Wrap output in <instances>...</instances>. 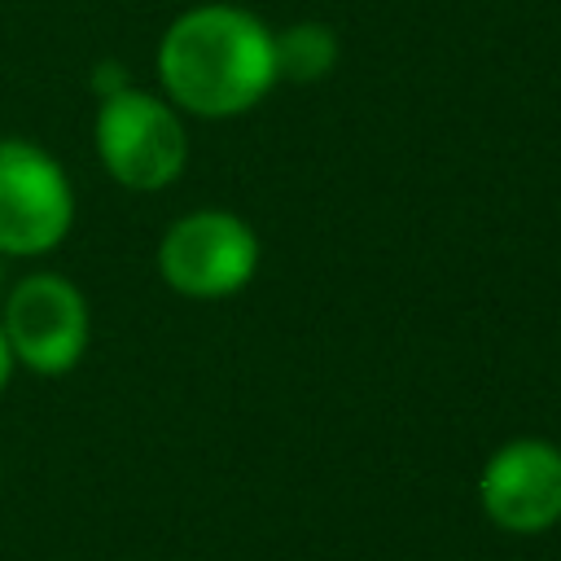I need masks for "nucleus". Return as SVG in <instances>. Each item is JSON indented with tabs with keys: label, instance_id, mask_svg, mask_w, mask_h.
<instances>
[{
	"label": "nucleus",
	"instance_id": "obj_5",
	"mask_svg": "<svg viewBox=\"0 0 561 561\" xmlns=\"http://www.w3.org/2000/svg\"><path fill=\"white\" fill-rule=\"evenodd\" d=\"M162 280L184 298H228L259 272V237L232 210H193L175 219L158 245Z\"/></svg>",
	"mask_w": 561,
	"mask_h": 561
},
{
	"label": "nucleus",
	"instance_id": "obj_7",
	"mask_svg": "<svg viewBox=\"0 0 561 561\" xmlns=\"http://www.w3.org/2000/svg\"><path fill=\"white\" fill-rule=\"evenodd\" d=\"M337 61V39L320 22H298L276 35V79H320Z\"/></svg>",
	"mask_w": 561,
	"mask_h": 561
},
{
	"label": "nucleus",
	"instance_id": "obj_1",
	"mask_svg": "<svg viewBox=\"0 0 561 561\" xmlns=\"http://www.w3.org/2000/svg\"><path fill=\"white\" fill-rule=\"evenodd\" d=\"M158 79L184 114H245L276 88V35L237 4L184 9L158 39Z\"/></svg>",
	"mask_w": 561,
	"mask_h": 561
},
{
	"label": "nucleus",
	"instance_id": "obj_6",
	"mask_svg": "<svg viewBox=\"0 0 561 561\" xmlns=\"http://www.w3.org/2000/svg\"><path fill=\"white\" fill-rule=\"evenodd\" d=\"M482 513L508 535H539L561 522V447L548 438H513L495 447L478 473Z\"/></svg>",
	"mask_w": 561,
	"mask_h": 561
},
{
	"label": "nucleus",
	"instance_id": "obj_4",
	"mask_svg": "<svg viewBox=\"0 0 561 561\" xmlns=\"http://www.w3.org/2000/svg\"><path fill=\"white\" fill-rule=\"evenodd\" d=\"M75 188L61 162L35 140L0 136V254L35 259L66 241Z\"/></svg>",
	"mask_w": 561,
	"mask_h": 561
},
{
	"label": "nucleus",
	"instance_id": "obj_2",
	"mask_svg": "<svg viewBox=\"0 0 561 561\" xmlns=\"http://www.w3.org/2000/svg\"><path fill=\"white\" fill-rule=\"evenodd\" d=\"M96 153L123 188L153 193L180 180L188 162V131L167 96H153L145 88H118L101 96Z\"/></svg>",
	"mask_w": 561,
	"mask_h": 561
},
{
	"label": "nucleus",
	"instance_id": "obj_3",
	"mask_svg": "<svg viewBox=\"0 0 561 561\" xmlns=\"http://www.w3.org/2000/svg\"><path fill=\"white\" fill-rule=\"evenodd\" d=\"M0 333L9 342L13 364H22L39 377H61L88 351V337H92L88 298L75 280H66L57 272L22 276L4 294Z\"/></svg>",
	"mask_w": 561,
	"mask_h": 561
},
{
	"label": "nucleus",
	"instance_id": "obj_8",
	"mask_svg": "<svg viewBox=\"0 0 561 561\" xmlns=\"http://www.w3.org/2000/svg\"><path fill=\"white\" fill-rule=\"evenodd\" d=\"M9 373H13V355H9V342H4V333H0V390L9 386Z\"/></svg>",
	"mask_w": 561,
	"mask_h": 561
},
{
	"label": "nucleus",
	"instance_id": "obj_9",
	"mask_svg": "<svg viewBox=\"0 0 561 561\" xmlns=\"http://www.w3.org/2000/svg\"><path fill=\"white\" fill-rule=\"evenodd\" d=\"M0 289H4V267H0Z\"/></svg>",
	"mask_w": 561,
	"mask_h": 561
}]
</instances>
